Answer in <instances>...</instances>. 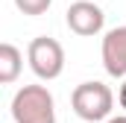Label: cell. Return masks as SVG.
Returning a JSON list of instances; mask_svg holds the SVG:
<instances>
[{"label": "cell", "mask_w": 126, "mask_h": 123, "mask_svg": "<svg viewBox=\"0 0 126 123\" xmlns=\"http://www.w3.org/2000/svg\"><path fill=\"white\" fill-rule=\"evenodd\" d=\"M70 106H73L79 120H88V123L109 120V114L114 108V94H111L109 85H103L97 79L94 82H82L70 94Z\"/></svg>", "instance_id": "cell-2"}, {"label": "cell", "mask_w": 126, "mask_h": 123, "mask_svg": "<svg viewBox=\"0 0 126 123\" xmlns=\"http://www.w3.org/2000/svg\"><path fill=\"white\" fill-rule=\"evenodd\" d=\"M21 67H24L21 50H18L12 41H3V44H0V82H3V85H12V82L21 76Z\"/></svg>", "instance_id": "cell-6"}, {"label": "cell", "mask_w": 126, "mask_h": 123, "mask_svg": "<svg viewBox=\"0 0 126 123\" xmlns=\"http://www.w3.org/2000/svg\"><path fill=\"white\" fill-rule=\"evenodd\" d=\"M103 67L109 76L114 79H126V27H114L103 35Z\"/></svg>", "instance_id": "cell-5"}, {"label": "cell", "mask_w": 126, "mask_h": 123, "mask_svg": "<svg viewBox=\"0 0 126 123\" xmlns=\"http://www.w3.org/2000/svg\"><path fill=\"white\" fill-rule=\"evenodd\" d=\"M15 6L24 12V15H44L50 6H53V0H15Z\"/></svg>", "instance_id": "cell-7"}, {"label": "cell", "mask_w": 126, "mask_h": 123, "mask_svg": "<svg viewBox=\"0 0 126 123\" xmlns=\"http://www.w3.org/2000/svg\"><path fill=\"white\" fill-rule=\"evenodd\" d=\"M27 62L38 79H44V82L59 79L64 70V47L50 35H38L27 47Z\"/></svg>", "instance_id": "cell-3"}, {"label": "cell", "mask_w": 126, "mask_h": 123, "mask_svg": "<svg viewBox=\"0 0 126 123\" xmlns=\"http://www.w3.org/2000/svg\"><path fill=\"white\" fill-rule=\"evenodd\" d=\"M106 123H126V114H117V117H109Z\"/></svg>", "instance_id": "cell-9"}, {"label": "cell", "mask_w": 126, "mask_h": 123, "mask_svg": "<svg viewBox=\"0 0 126 123\" xmlns=\"http://www.w3.org/2000/svg\"><path fill=\"white\" fill-rule=\"evenodd\" d=\"M117 103H120V108L126 111V79H123V85H120V91H117Z\"/></svg>", "instance_id": "cell-8"}, {"label": "cell", "mask_w": 126, "mask_h": 123, "mask_svg": "<svg viewBox=\"0 0 126 123\" xmlns=\"http://www.w3.org/2000/svg\"><path fill=\"white\" fill-rule=\"evenodd\" d=\"M64 24H67L70 32H76V35H82V38H91V35H100V32H103L106 15H103V9H100L97 3H91V0H76V3L67 6Z\"/></svg>", "instance_id": "cell-4"}, {"label": "cell", "mask_w": 126, "mask_h": 123, "mask_svg": "<svg viewBox=\"0 0 126 123\" xmlns=\"http://www.w3.org/2000/svg\"><path fill=\"white\" fill-rule=\"evenodd\" d=\"M15 123H56V103L44 85H24L12 97Z\"/></svg>", "instance_id": "cell-1"}]
</instances>
